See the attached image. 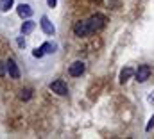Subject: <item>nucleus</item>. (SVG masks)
Wrapping results in <instances>:
<instances>
[{"mask_svg":"<svg viewBox=\"0 0 154 139\" xmlns=\"http://www.w3.org/2000/svg\"><path fill=\"white\" fill-rule=\"evenodd\" d=\"M88 29H90V34H93V32H99L104 25H106V18H104V14H93V16H90L88 20Z\"/></svg>","mask_w":154,"mask_h":139,"instance_id":"nucleus-1","label":"nucleus"},{"mask_svg":"<svg viewBox=\"0 0 154 139\" xmlns=\"http://www.w3.org/2000/svg\"><path fill=\"white\" fill-rule=\"evenodd\" d=\"M151 77V66L149 64H140L138 66V70L134 71V78H136V82H145L147 78Z\"/></svg>","mask_w":154,"mask_h":139,"instance_id":"nucleus-2","label":"nucleus"},{"mask_svg":"<svg viewBox=\"0 0 154 139\" xmlns=\"http://www.w3.org/2000/svg\"><path fill=\"white\" fill-rule=\"evenodd\" d=\"M74 34L79 36V37H84V36L90 34V29H88V22L84 20H79L74 23Z\"/></svg>","mask_w":154,"mask_h":139,"instance_id":"nucleus-3","label":"nucleus"},{"mask_svg":"<svg viewBox=\"0 0 154 139\" xmlns=\"http://www.w3.org/2000/svg\"><path fill=\"white\" fill-rule=\"evenodd\" d=\"M50 89H52V93H56V95H59V96H65V95L68 93L66 82H63V80H54V82L50 84Z\"/></svg>","mask_w":154,"mask_h":139,"instance_id":"nucleus-4","label":"nucleus"},{"mask_svg":"<svg viewBox=\"0 0 154 139\" xmlns=\"http://www.w3.org/2000/svg\"><path fill=\"white\" fill-rule=\"evenodd\" d=\"M84 70H86L84 63H82V61H75V63H72V64L68 66V73H70L72 77H81V75L84 73Z\"/></svg>","mask_w":154,"mask_h":139,"instance_id":"nucleus-5","label":"nucleus"},{"mask_svg":"<svg viewBox=\"0 0 154 139\" xmlns=\"http://www.w3.org/2000/svg\"><path fill=\"white\" fill-rule=\"evenodd\" d=\"M39 25H41V31H43L47 36H54V32H56V27L52 25V22H50L47 16H41Z\"/></svg>","mask_w":154,"mask_h":139,"instance_id":"nucleus-6","label":"nucleus"},{"mask_svg":"<svg viewBox=\"0 0 154 139\" xmlns=\"http://www.w3.org/2000/svg\"><path fill=\"white\" fill-rule=\"evenodd\" d=\"M5 64H7V73L11 78H20V70H18V64L14 63V59H7Z\"/></svg>","mask_w":154,"mask_h":139,"instance_id":"nucleus-7","label":"nucleus"},{"mask_svg":"<svg viewBox=\"0 0 154 139\" xmlns=\"http://www.w3.org/2000/svg\"><path fill=\"white\" fill-rule=\"evenodd\" d=\"M16 13H18L20 18H31V16H32V7H31L29 4H20V5L16 7Z\"/></svg>","mask_w":154,"mask_h":139,"instance_id":"nucleus-8","label":"nucleus"},{"mask_svg":"<svg viewBox=\"0 0 154 139\" xmlns=\"http://www.w3.org/2000/svg\"><path fill=\"white\" fill-rule=\"evenodd\" d=\"M133 75H134V70L131 68V66H125V68L120 71V84H125Z\"/></svg>","mask_w":154,"mask_h":139,"instance_id":"nucleus-9","label":"nucleus"},{"mask_svg":"<svg viewBox=\"0 0 154 139\" xmlns=\"http://www.w3.org/2000/svg\"><path fill=\"white\" fill-rule=\"evenodd\" d=\"M34 27H36V23H34L32 20H29V18H25V22L22 23V34H23V36L31 34V32L34 31Z\"/></svg>","mask_w":154,"mask_h":139,"instance_id":"nucleus-10","label":"nucleus"},{"mask_svg":"<svg viewBox=\"0 0 154 139\" xmlns=\"http://www.w3.org/2000/svg\"><path fill=\"white\" fill-rule=\"evenodd\" d=\"M13 4H14V0H0V11L2 13H7L13 7Z\"/></svg>","mask_w":154,"mask_h":139,"instance_id":"nucleus-11","label":"nucleus"},{"mask_svg":"<svg viewBox=\"0 0 154 139\" xmlns=\"http://www.w3.org/2000/svg\"><path fill=\"white\" fill-rule=\"evenodd\" d=\"M18 96H20V100L27 102V100H31V96H32V91H31V89H22Z\"/></svg>","mask_w":154,"mask_h":139,"instance_id":"nucleus-12","label":"nucleus"},{"mask_svg":"<svg viewBox=\"0 0 154 139\" xmlns=\"http://www.w3.org/2000/svg\"><path fill=\"white\" fill-rule=\"evenodd\" d=\"M41 48H43V52H45V54H52V52H54V48H56V45H52V43H43V45H41Z\"/></svg>","mask_w":154,"mask_h":139,"instance_id":"nucleus-13","label":"nucleus"},{"mask_svg":"<svg viewBox=\"0 0 154 139\" xmlns=\"http://www.w3.org/2000/svg\"><path fill=\"white\" fill-rule=\"evenodd\" d=\"M32 55H34V57H43V55H45V52H43V48L39 46V48H36V50L32 52Z\"/></svg>","mask_w":154,"mask_h":139,"instance_id":"nucleus-14","label":"nucleus"},{"mask_svg":"<svg viewBox=\"0 0 154 139\" xmlns=\"http://www.w3.org/2000/svg\"><path fill=\"white\" fill-rule=\"evenodd\" d=\"M5 71H7V64L5 63H0V77H4Z\"/></svg>","mask_w":154,"mask_h":139,"instance_id":"nucleus-15","label":"nucleus"},{"mask_svg":"<svg viewBox=\"0 0 154 139\" xmlns=\"http://www.w3.org/2000/svg\"><path fill=\"white\" fill-rule=\"evenodd\" d=\"M152 127H154V116L151 118V120H149V123H147V127H145V130H147V132H151V129H152Z\"/></svg>","mask_w":154,"mask_h":139,"instance_id":"nucleus-16","label":"nucleus"},{"mask_svg":"<svg viewBox=\"0 0 154 139\" xmlns=\"http://www.w3.org/2000/svg\"><path fill=\"white\" fill-rule=\"evenodd\" d=\"M16 43H18V46H20V48H23V46H25V39H23V37H18V41H16Z\"/></svg>","mask_w":154,"mask_h":139,"instance_id":"nucleus-17","label":"nucleus"},{"mask_svg":"<svg viewBox=\"0 0 154 139\" xmlns=\"http://www.w3.org/2000/svg\"><path fill=\"white\" fill-rule=\"evenodd\" d=\"M47 4H48V7H56L57 0H47Z\"/></svg>","mask_w":154,"mask_h":139,"instance_id":"nucleus-18","label":"nucleus"},{"mask_svg":"<svg viewBox=\"0 0 154 139\" xmlns=\"http://www.w3.org/2000/svg\"><path fill=\"white\" fill-rule=\"evenodd\" d=\"M147 100H149L151 104H154V91H152V95H149V98H147Z\"/></svg>","mask_w":154,"mask_h":139,"instance_id":"nucleus-19","label":"nucleus"},{"mask_svg":"<svg viewBox=\"0 0 154 139\" xmlns=\"http://www.w3.org/2000/svg\"><path fill=\"white\" fill-rule=\"evenodd\" d=\"M95 2H100V0H95Z\"/></svg>","mask_w":154,"mask_h":139,"instance_id":"nucleus-20","label":"nucleus"}]
</instances>
